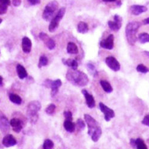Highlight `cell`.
Masks as SVG:
<instances>
[{"label":"cell","mask_w":149,"mask_h":149,"mask_svg":"<svg viewBox=\"0 0 149 149\" xmlns=\"http://www.w3.org/2000/svg\"><path fill=\"white\" fill-rule=\"evenodd\" d=\"M66 79L73 85L82 87L87 85L89 78L86 74L78 70H69L66 73Z\"/></svg>","instance_id":"6da1fadb"},{"label":"cell","mask_w":149,"mask_h":149,"mask_svg":"<svg viewBox=\"0 0 149 149\" xmlns=\"http://www.w3.org/2000/svg\"><path fill=\"white\" fill-rule=\"evenodd\" d=\"M141 26V23L139 22L133 21L127 24L125 29V35L128 43L134 46L137 40V34L138 31Z\"/></svg>","instance_id":"7a4b0ae2"},{"label":"cell","mask_w":149,"mask_h":149,"mask_svg":"<svg viewBox=\"0 0 149 149\" xmlns=\"http://www.w3.org/2000/svg\"><path fill=\"white\" fill-rule=\"evenodd\" d=\"M41 104L38 101L30 102L27 107L26 114L32 123H35L38 119V112L41 109Z\"/></svg>","instance_id":"3957f363"},{"label":"cell","mask_w":149,"mask_h":149,"mask_svg":"<svg viewBox=\"0 0 149 149\" xmlns=\"http://www.w3.org/2000/svg\"><path fill=\"white\" fill-rule=\"evenodd\" d=\"M58 7V3L57 1H52L48 3L45 7L44 10L42 17L45 21H51L53 19V17L57 10Z\"/></svg>","instance_id":"277c9868"},{"label":"cell","mask_w":149,"mask_h":149,"mask_svg":"<svg viewBox=\"0 0 149 149\" xmlns=\"http://www.w3.org/2000/svg\"><path fill=\"white\" fill-rule=\"evenodd\" d=\"M65 13H66V8L65 7H62L58 10L55 17L53 18V19L51 20L50 24H49V32H53L56 31V29L58 27L60 20L63 19Z\"/></svg>","instance_id":"5b68a950"},{"label":"cell","mask_w":149,"mask_h":149,"mask_svg":"<svg viewBox=\"0 0 149 149\" xmlns=\"http://www.w3.org/2000/svg\"><path fill=\"white\" fill-rule=\"evenodd\" d=\"M84 118L88 126V133L91 136L94 131L99 127L98 123L92 116L88 114H85L84 115Z\"/></svg>","instance_id":"8992f818"},{"label":"cell","mask_w":149,"mask_h":149,"mask_svg":"<svg viewBox=\"0 0 149 149\" xmlns=\"http://www.w3.org/2000/svg\"><path fill=\"white\" fill-rule=\"evenodd\" d=\"M113 19H114L113 21L109 20L108 22V26L110 30H111L112 31L116 32V31H118L122 26V19L120 16L116 15L114 16Z\"/></svg>","instance_id":"52a82bcc"},{"label":"cell","mask_w":149,"mask_h":149,"mask_svg":"<svg viewBox=\"0 0 149 149\" xmlns=\"http://www.w3.org/2000/svg\"><path fill=\"white\" fill-rule=\"evenodd\" d=\"M105 62L107 66L112 70L115 72H118L120 69V65L119 62L116 60V58L113 56H109L106 60Z\"/></svg>","instance_id":"ba28073f"},{"label":"cell","mask_w":149,"mask_h":149,"mask_svg":"<svg viewBox=\"0 0 149 149\" xmlns=\"http://www.w3.org/2000/svg\"><path fill=\"white\" fill-rule=\"evenodd\" d=\"M114 36L112 34L109 35L106 39L103 40L100 42V45L102 48L109 50H111L114 48Z\"/></svg>","instance_id":"9c48e42d"},{"label":"cell","mask_w":149,"mask_h":149,"mask_svg":"<svg viewBox=\"0 0 149 149\" xmlns=\"http://www.w3.org/2000/svg\"><path fill=\"white\" fill-rule=\"evenodd\" d=\"M99 107L101 111L103 113L104 115V119L106 121H109L111 118L115 117V112L114 111L109 108L107 106L104 104L103 103H99Z\"/></svg>","instance_id":"30bf717a"},{"label":"cell","mask_w":149,"mask_h":149,"mask_svg":"<svg viewBox=\"0 0 149 149\" xmlns=\"http://www.w3.org/2000/svg\"><path fill=\"white\" fill-rule=\"evenodd\" d=\"M147 11L146 6L141 5H132L130 7V13L134 16H139Z\"/></svg>","instance_id":"8fae6325"},{"label":"cell","mask_w":149,"mask_h":149,"mask_svg":"<svg viewBox=\"0 0 149 149\" xmlns=\"http://www.w3.org/2000/svg\"><path fill=\"white\" fill-rule=\"evenodd\" d=\"M10 124L12 128H13V130L16 133H19L23 129V122L18 118H13L11 119Z\"/></svg>","instance_id":"7c38bea8"},{"label":"cell","mask_w":149,"mask_h":149,"mask_svg":"<svg viewBox=\"0 0 149 149\" xmlns=\"http://www.w3.org/2000/svg\"><path fill=\"white\" fill-rule=\"evenodd\" d=\"M10 123L8 119L0 110V130L3 132H6L9 130Z\"/></svg>","instance_id":"4fadbf2b"},{"label":"cell","mask_w":149,"mask_h":149,"mask_svg":"<svg viewBox=\"0 0 149 149\" xmlns=\"http://www.w3.org/2000/svg\"><path fill=\"white\" fill-rule=\"evenodd\" d=\"M82 93L85 97L86 103L88 107L91 109L94 108L95 106V102L93 96L91 94H90L86 90H82Z\"/></svg>","instance_id":"5bb4252c"},{"label":"cell","mask_w":149,"mask_h":149,"mask_svg":"<svg viewBox=\"0 0 149 149\" xmlns=\"http://www.w3.org/2000/svg\"><path fill=\"white\" fill-rule=\"evenodd\" d=\"M17 144V141L14 136L11 134L6 135L3 139V144L6 147H10L14 146Z\"/></svg>","instance_id":"9a60e30c"},{"label":"cell","mask_w":149,"mask_h":149,"mask_svg":"<svg viewBox=\"0 0 149 149\" xmlns=\"http://www.w3.org/2000/svg\"><path fill=\"white\" fill-rule=\"evenodd\" d=\"M32 48V42L28 37H24L22 39V49L24 53H29Z\"/></svg>","instance_id":"2e32d148"},{"label":"cell","mask_w":149,"mask_h":149,"mask_svg":"<svg viewBox=\"0 0 149 149\" xmlns=\"http://www.w3.org/2000/svg\"><path fill=\"white\" fill-rule=\"evenodd\" d=\"M62 82L60 79H56L55 81H52L51 85H50V88L52 89V96L54 97L55 96L58 91V89L61 86Z\"/></svg>","instance_id":"e0dca14e"},{"label":"cell","mask_w":149,"mask_h":149,"mask_svg":"<svg viewBox=\"0 0 149 149\" xmlns=\"http://www.w3.org/2000/svg\"><path fill=\"white\" fill-rule=\"evenodd\" d=\"M62 62L63 64L68 67H70L72 68V70H77V68L78 67V63L77 60L74 59H65L63 58L62 60Z\"/></svg>","instance_id":"ac0fdd59"},{"label":"cell","mask_w":149,"mask_h":149,"mask_svg":"<svg viewBox=\"0 0 149 149\" xmlns=\"http://www.w3.org/2000/svg\"><path fill=\"white\" fill-rule=\"evenodd\" d=\"M16 70H17L18 77L20 79H23L28 77V73L25 68H24L22 65L19 64L17 65L16 67Z\"/></svg>","instance_id":"d6986e66"},{"label":"cell","mask_w":149,"mask_h":149,"mask_svg":"<svg viewBox=\"0 0 149 149\" xmlns=\"http://www.w3.org/2000/svg\"><path fill=\"white\" fill-rule=\"evenodd\" d=\"M67 52L70 54H77L79 52V49L74 42H69L67 45Z\"/></svg>","instance_id":"ffe728a7"},{"label":"cell","mask_w":149,"mask_h":149,"mask_svg":"<svg viewBox=\"0 0 149 149\" xmlns=\"http://www.w3.org/2000/svg\"><path fill=\"white\" fill-rule=\"evenodd\" d=\"M77 31L80 33H86L89 31L88 24L84 22H80L77 26Z\"/></svg>","instance_id":"44dd1931"},{"label":"cell","mask_w":149,"mask_h":149,"mask_svg":"<svg viewBox=\"0 0 149 149\" xmlns=\"http://www.w3.org/2000/svg\"><path fill=\"white\" fill-rule=\"evenodd\" d=\"M100 84L103 88V90L107 93H110L113 91V88L110 84L105 80H101Z\"/></svg>","instance_id":"7402d4cb"},{"label":"cell","mask_w":149,"mask_h":149,"mask_svg":"<svg viewBox=\"0 0 149 149\" xmlns=\"http://www.w3.org/2000/svg\"><path fill=\"white\" fill-rule=\"evenodd\" d=\"M64 127L68 132H73L75 130L76 125L72 121L66 120L64 122Z\"/></svg>","instance_id":"603a6c76"},{"label":"cell","mask_w":149,"mask_h":149,"mask_svg":"<svg viewBox=\"0 0 149 149\" xmlns=\"http://www.w3.org/2000/svg\"><path fill=\"white\" fill-rule=\"evenodd\" d=\"M9 99L12 103H13L17 105L21 104V103L22 102V100L21 97L19 95H18L16 94H13V93H11L9 95Z\"/></svg>","instance_id":"cb8c5ba5"},{"label":"cell","mask_w":149,"mask_h":149,"mask_svg":"<svg viewBox=\"0 0 149 149\" xmlns=\"http://www.w3.org/2000/svg\"><path fill=\"white\" fill-rule=\"evenodd\" d=\"M102 134V129L100 127H98L93 133L91 135V138L93 141L97 142L99 140V139L100 138V136Z\"/></svg>","instance_id":"d4e9b609"},{"label":"cell","mask_w":149,"mask_h":149,"mask_svg":"<svg viewBox=\"0 0 149 149\" xmlns=\"http://www.w3.org/2000/svg\"><path fill=\"white\" fill-rule=\"evenodd\" d=\"M137 40L141 44H146L149 42V34L146 32L141 33L137 37Z\"/></svg>","instance_id":"484cf974"},{"label":"cell","mask_w":149,"mask_h":149,"mask_svg":"<svg viewBox=\"0 0 149 149\" xmlns=\"http://www.w3.org/2000/svg\"><path fill=\"white\" fill-rule=\"evenodd\" d=\"M136 148L137 149H148L146 144L144 141L140 139H138L135 140Z\"/></svg>","instance_id":"4316f807"},{"label":"cell","mask_w":149,"mask_h":149,"mask_svg":"<svg viewBox=\"0 0 149 149\" xmlns=\"http://www.w3.org/2000/svg\"><path fill=\"white\" fill-rule=\"evenodd\" d=\"M86 67H87V69H88V72H90V73L91 74H92L93 76H94L95 77L97 75L98 72H97L94 65H93L92 63H88L87 65H86Z\"/></svg>","instance_id":"83f0119b"},{"label":"cell","mask_w":149,"mask_h":149,"mask_svg":"<svg viewBox=\"0 0 149 149\" xmlns=\"http://www.w3.org/2000/svg\"><path fill=\"white\" fill-rule=\"evenodd\" d=\"M48 60L47 57L45 56H42L40 58L39 63H38V68H41L42 67L48 65Z\"/></svg>","instance_id":"f1b7e54d"},{"label":"cell","mask_w":149,"mask_h":149,"mask_svg":"<svg viewBox=\"0 0 149 149\" xmlns=\"http://www.w3.org/2000/svg\"><path fill=\"white\" fill-rule=\"evenodd\" d=\"M56 106L54 104H49V106H48V107L46 108L45 109V112L47 114L49 115H52L53 114H54V113L55 112L56 110Z\"/></svg>","instance_id":"f546056e"},{"label":"cell","mask_w":149,"mask_h":149,"mask_svg":"<svg viewBox=\"0 0 149 149\" xmlns=\"http://www.w3.org/2000/svg\"><path fill=\"white\" fill-rule=\"evenodd\" d=\"M54 147V143L49 139H47L43 144V149H52Z\"/></svg>","instance_id":"4dcf8cb0"},{"label":"cell","mask_w":149,"mask_h":149,"mask_svg":"<svg viewBox=\"0 0 149 149\" xmlns=\"http://www.w3.org/2000/svg\"><path fill=\"white\" fill-rule=\"evenodd\" d=\"M136 70H137L139 72H140L142 73H146L149 72L148 68L143 64H140L136 66Z\"/></svg>","instance_id":"1f68e13d"},{"label":"cell","mask_w":149,"mask_h":149,"mask_svg":"<svg viewBox=\"0 0 149 149\" xmlns=\"http://www.w3.org/2000/svg\"><path fill=\"white\" fill-rule=\"evenodd\" d=\"M45 45H47V48L49 49H53L56 47V43L51 38H49L45 43Z\"/></svg>","instance_id":"d6a6232c"},{"label":"cell","mask_w":149,"mask_h":149,"mask_svg":"<svg viewBox=\"0 0 149 149\" xmlns=\"http://www.w3.org/2000/svg\"><path fill=\"white\" fill-rule=\"evenodd\" d=\"M85 125L84 121L81 119H78L77 122V128L78 129V130H82L85 128Z\"/></svg>","instance_id":"836d02e7"},{"label":"cell","mask_w":149,"mask_h":149,"mask_svg":"<svg viewBox=\"0 0 149 149\" xmlns=\"http://www.w3.org/2000/svg\"><path fill=\"white\" fill-rule=\"evenodd\" d=\"M39 37H40V38L44 42V43H45L49 38V37L45 33H44V32H41L40 33V35H39Z\"/></svg>","instance_id":"e575fe53"},{"label":"cell","mask_w":149,"mask_h":149,"mask_svg":"<svg viewBox=\"0 0 149 149\" xmlns=\"http://www.w3.org/2000/svg\"><path fill=\"white\" fill-rule=\"evenodd\" d=\"M64 116L67 120H70L72 121L73 118H72V113L70 111H66L64 112Z\"/></svg>","instance_id":"d590c367"},{"label":"cell","mask_w":149,"mask_h":149,"mask_svg":"<svg viewBox=\"0 0 149 149\" xmlns=\"http://www.w3.org/2000/svg\"><path fill=\"white\" fill-rule=\"evenodd\" d=\"M142 123L146 126L149 127V115H146L142 121Z\"/></svg>","instance_id":"8d00e7d4"},{"label":"cell","mask_w":149,"mask_h":149,"mask_svg":"<svg viewBox=\"0 0 149 149\" xmlns=\"http://www.w3.org/2000/svg\"><path fill=\"white\" fill-rule=\"evenodd\" d=\"M28 1L33 6L36 5V4H39L41 2V0H28Z\"/></svg>","instance_id":"74e56055"},{"label":"cell","mask_w":149,"mask_h":149,"mask_svg":"<svg viewBox=\"0 0 149 149\" xmlns=\"http://www.w3.org/2000/svg\"><path fill=\"white\" fill-rule=\"evenodd\" d=\"M12 2H13V4L14 5V6L18 7L20 5L22 0H12Z\"/></svg>","instance_id":"f35d334b"},{"label":"cell","mask_w":149,"mask_h":149,"mask_svg":"<svg viewBox=\"0 0 149 149\" xmlns=\"http://www.w3.org/2000/svg\"><path fill=\"white\" fill-rule=\"evenodd\" d=\"M0 3L7 6H9L10 5V0H0Z\"/></svg>","instance_id":"ab89813d"},{"label":"cell","mask_w":149,"mask_h":149,"mask_svg":"<svg viewBox=\"0 0 149 149\" xmlns=\"http://www.w3.org/2000/svg\"><path fill=\"white\" fill-rule=\"evenodd\" d=\"M130 144L131 145V146L133 148H136V143H135V140L134 139H131L130 141Z\"/></svg>","instance_id":"60d3db41"},{"label":"cell","mask_w":149,"mask_h":149,"mask_svg":"<svg viewBox=\"0 0 149 149\" xmlns=\"http://www.w3.org/2000/svg\"><path fill=\"white\" fill-rule=\"evenodd\" d=\"M143 24L144 25H147V24H149V17L143 20Z\"/></svg>","instance_id":"b9f144b4"},{"label":"cell","mask_w":149,"mask_h":149,"mask_svg":"<svg viewBox=\"0 0 149 149\" xmlns=\"http://www.w3.org/2000/svg\"><path fill=\"white\" fill-rule=\"evenodd\" d=\"M105 3H111V2H115L116 0H102Z\"/></svg>","instance_id":"7bdbcfd3"},{"label":"cell","mask_w":149,"mask_h":149,"mask_svg":"<svg viewBox=\"0 0 149 149\" xmlns=\"http://www.w3.org/2000/svg\"><path fill=\"white\" fill-rule=\"evenodd\" d=\"M3 78H2V77L0 76V86L3 85Z\"/></svg>","instance_id":"ee69618b"},{"label":"cell","mask_w":149,"mask_h":149,"mask_svg":"<svg viewBox=\"0 0 149 149\" xmlns=\"http://www.w3.org/2000/svg\"><path fill=\"white\" fill-rule=\"evenodd\" d=\"M144 53L145 54V55H146V56H147L148 57H149V52H146V51H145V52H144Z\"/></svg>","instance_id":"f6af8a7d"},{"label":"cell","mask_w":149,"mask_h":149,"mask_svg":"<svg viewBox=\"0 0 149 149\" xmlns=\"http://www.w3.org/2000/svg\"><path fill=\"white\" fill-rule=\"evenodd\" d=\"M1 22H2V19H0V24L1 23Z\"/></svg>","instance_id":"bcb514c9"}]
</instances>
